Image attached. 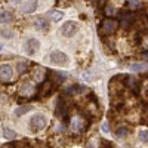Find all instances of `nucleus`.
Masks as SVG:
<instances>
[{
  "mask_svg": "<svg viewBox=\"0 0 148 148\" xmlns=\"http://www.w3.org/2000/svg\"><path fill=\"white\" fill-rule=\"evenodd\" d=\"M53 77H55L58 82H62V80L65 79V76H64V74H61V71H55V73H53Z\"/></svg>",
  "mask_w": 148,
  "mask_h": 148,
  "instance_id": "obj_24",
  "label": "nucleus"
},
{
  "mask_svg": "<svg viewBox=\"0 0 148 148\" xmlns=\"http://www.w3.org/2000/svg\"><path fill=\"white\" fill-rule=\"evenodd\" d=\"M125 80L127 83V88L132 89L135 95H138L139 93V83H138V80L133 79V77H125Z\"/></svg>",
  "mask_w": 148,
  "mask_h": 148,
  "instance_id": "obj_11",
  "label": "nucleus"
},
{
  "mask_svg": "<svg viewBox=\"0 0 148 148\" xmlns=\"http://www.w3.org/2000/svg\"><path fill=\"white\" fill-rule=\"evenodd\" d=\"M116 135H117V138H125V136H127V129L126 127H119Z\"/></svg>",
  "mask_w": 148,
  "mask_h": 148,
  "instance_id": "obj_21",
  "label": "nucleus"
},
{
  "mask_svg": "<svg viewBox=\"0 0 148 148\" xmlns=\"http://www.w3.org/2000/svg\"><path fill=\"white\" fill-rule=\"evenodd\" d=\"M101 147H104V148H113L108 141H102V142H101Z\"/></svg>",
  "mask_w": 148,
  "mask_h": 148,
  "instance_id": "obj_27",
  "label": "nucleus"
},
{
  "mask_svg": "<svg viewBox=\"0 0 148 148\" xmlns=\"http://www.w3.org/2000/svg\"><path fill=\"white\" fill-rule=\"evenodd\" d=\"M105 12H107V15H113V12H114V8H113V6H107Z\"/></svg>",
  "mask_w": 148,
  "mask_h": 148,
  "instance_id": "obj_26",
  "label": "nucleus"
},
{
  "mask_svg": "<svg viewBox=\"0 0 148 148\" xmlns=\"http://www.w3.org/2000/svg\"><path fill=\"white\" fill-rule=\"evenodd\" d=\"M21 2H22V0H9V3H10L12 6H18Z\"/></svg>",
  "mask_w": 148,
  "mask_h": 148,
  "instance_id": "obj_29",
  "label": "nucleus"
},
{
  "mask_svg": "<svg viewBox=\"0 0 148 148\" xmlns=\"http://www.w3.org/2000/svg\"><path fill=\"white\" fill-rule=\"evenodd\" d=\"M138 138H139L144 144H147V130H141V132H138Z\"/></svg>",
  "mask_w": 148,
  "mask_h": 148,
  "instance_id": "obj_23",
  "label": "nucleus"
},
{
  "mask_svg": "<svg viewBox=\"0 0 148 148\" xmlns=\"http://www.w3.org/2000/svg\"><path fill=\"white\" fill-rule=\"evenodd\" d=\"M0 49H2V46H0Z\"/></svg>",
  "mask_w": 148,
  "mask_h": 148,
  "instance_id": "obj_30",
  "label": "nucleus"
},
{
  "mask_svg": "<svg viewBox=\"0 0 148 148\" xmlns=\"http://www.w3.org/2000/svg\"><path fill=\"white\" fill-rule=\"evenodd\" d=\"M53 90V83L52 82H45L43 84H40L39 88H37V92H39V98H46L52 93Z\"/></svg>",
  "mask_w": 148,
  "mask_h": 148,
  "instance_id": "obj_6",
  "label": "nucleus"
},
{
  "mask_svg": "<svg viewBox=\"0 0 148 148\" xmlns=\"http://www.w3.org/2000/svg\"><path fill=\"white\" fill-rule=\"evenodd\" d=\"M82 127H83V119H80V117L73 119V123H71V129H73L74 132H77V130H80Z\"/></svg>",
  "mask_w": 148,
  "mask_h": 148,
  "instance_id": "obj_14",
  "label": "nucleus"
},
{
  "mask_svg": "<svg viewBox=\"0 0 148 148\" xmlns=\"http://www.w3.org/2000/svg\"><path fill=\"white\" fill-rule=\"evenodd\" d=\"M129 6H132V8H138V6H139V2H136V0H130Z\"/></svg>",
  "mask_w": 148,
  "mask_h": 148,
  "instance_id": "obj_28",
  "label": "nucleus"
},
{
  "mask_svg": "<svg viewBox=\"0 0 148 148\" xmlns=\"http://www.w3.org/2000/svg\"><path fill=\"white\" fill-rule=\"evenodd\" d=\"M83 92H86V88H83V86H71V88L67 90V93L68 95H71V93H83Z\"/></svg>",
  "mask_w": 148,
  "mask_h": 148,
  "instance_id": "obj_16",
  "label": "nucleus"
},
{
  "mask_svg": "<svg viewBox=\"0 0 148 148\" xmlns=\"http://www.w3.org/2000/svg\"><path fill=\"white\" fill-rule=\"evenodd\" d=\"M31 110H33V107L28 105V104L19 105L18 108H15V116H16V117H21V116H24V114H27L28 111H31Z\"/></svg>",
  "mask_w": 148,
  "mask_h": 148,
  "instance_id": "obj_12",
  "label": "nucleus"
},
{
  "mask_svg": "<svg viewBox=\"0 0 148 148\" xmlns=\"http://www.w3.org/2000/svg\"><path fill=\"white\" fill-rule=\"evenodd\" d=\"M34 27H36V30L46 33L49 30V22L45 18H37V19H34Z\"/></svg>",
  "mask_w": 148,
  "mask_h": 148,
  "instance_id": "obj_10",
  "label": "nucleus"
},
{
  "mask_svg": "<svg viewBox=\"0 0 148 148\" xmlns=\"http://www.w3.org/2000/svg\"><path fill=\"white\" fill-rule=\"evenodd\" d=\"M135 22V15L132 12L126 10V12H121V18H120V25L123 28H130Z\"/></svg>",
  "mask_w": 148,
  "mask_h": 148,
  "instance_id": "obj_4",
  "label": "nucleus"
},
{
  "mask_svg": "<svg viewBox=\"0 0 148 148\" xmlns=\"http://www.w3.org/2000/svg\"><path fill=\"white\" fill-rule=\"evenodd\" d=\"M31 90H33L31 83H22V86L19 88V93L21 95H31Z\"/></svg>",
  "mask_w": 148,
  "mask_h": 148,
  "instance_id": "obj_15",
  "label": "nucleus"
},
{
  "mask_svg": "<svg viewBox=\"0 0 148 148\" xmlns=\"http://www.w3.org/2000/svg\"><path fill=\"white\" fill-rule=\"evenodd\" d=\"M24 49H25V52L28 55H34L40 49V42L37 39H28L25 42V45H24Z\"/></svg>",
  "mask_w": 148,
  "mask_h": 148,
  "instance_id": "obj_5",
  "label": "nucleus"
},
{
  "mask_svg": "<svg viewBox=\"0 0 148 148\" xmlns=\"http://www.w3.org/2000/svg\"><path fill=\"white\" fill-rule=\"evenodd\" d=\"M49 15H51V18H52V21H61L62 19V16H64V14L62 12H59V10H51L49 12Z\"/></svg>",
  "mask_w": 148,
  "mask_h": 148,
  "instance_id": "obj_17",
  "label": "nucleus"
},
{
  "mask_svg": "<svg viewBox=\"0 0 148 148\" xmlns=\"http://www.w3.org/2000/svg\"><path fill=\"white\" fill-rule=\"evenodd\" d=\"M51 62L55 65H59V67H65V65H68V56L61 51H53L51 53Z\"/></svg>",
  "mask_w": 148,
  "mask_h": 148,
  "instance_id": "obj_3",
  "label": "nucleus"
},
{
  "mask_svg": "<svg viewBox=\"0 0 148 148\" xmlns=\"http://www.w3.org/2000/svg\"><path fill=\"white\" fill-rule=\"evenodd\" d=\"M16 68H18V73L22 74V73H25V70L28 68V64H27V62H24V61H19L18 65H16Z\"/></svg>",
  "mask_w": 148,
  "mask_h": 148,
  "instance_id": "obj_19",
  "label": "nucleus"
},
{
  "mask_svg": "<svg viewBox=\"0 0 148 148\" xmlns=\"http://www.w3.org/2000/svg\"><path fill=\"white\" fill-rule=\"evenodd\" d=\"M37 6H39V0H27L25 5L22 6V12L24 14H33V12L37 9Z\"/></svg>",
  "mask_w": 148,
  "mask_h": 148,
  "instance_id": "obj_9",
  "label": "nucleus"
},
{
  "mask_svg": "<svg viewBox=\"0 0 148 148\" xmlns=\"http://www.w3.org/2000/svg\"><path fill=\"white\" fill-rule=\"evenodd\" d=\"M43 71H45V70H43V68H40V67H39V68L36 70L34 79H36L37 82H42V80H43V77H45V73H43Z\"/></svg>",
  "mask_w": 148,
  "mask_h": 148,
  "instance_id": "obj_18",
  "label": "nucleus"
},
{
  "mask_svg": "<svg viewBox=\"0 0 148 148\" xmlns=\"http://www.w3.org/2000/svg\"><path fill=\"white\" fill-rule=\"evenodd\" d=\"M28 126H30V129H31L33 132H40V130L46 129V126H47V119H46V116H43V114H34V116H31V119H30Z\"/></svg>",
  "mask_w": 148,
  "mask_h": 148,
  "instance_id": "obj_1",
  "label": "nucleus"
},
{
  "mask_svg": "<svg viewBox=\"0 0 148 148\" xmlns=\"http://www.w3.org/2000/svg\"><path fill=\"white\" fill-rule=\"evenodd\" d=\"M59 31L64 37H73L79 31V24L76 21H67V22H64V25L61 27Z\"/></svg>",
  "mask_w": 148,
  "mask_h": 148,
  "instance_id": "obj_2",
  "label": "nucleus"
},
{
  "mask_svg": "<svg viewBox=\"0 0 148 148\" xmlns=\"http://www.w3.org/2000/svg\"><path fill=\"white\" fill-rule=\"evenodd\" d=\"M102 132H104V133H110V126H108V123H107V121L102 125Z\"/></svg>",
  "mask_w": 148,
  "mask_h": 148,
  "instance_id": "obj_25",
  "label": "nucleus"
},
{
  "mask_svg": "<svg viewBox=\"0 0 148 148\" xmlns=\"http://www.w3.org/2000/svg\"><path fill=\"white\" fill-rule=\"evenodd\" d=\"M12 21H14V15L10 12H2L0 14V22L2 24H10Z\"/></svg>",
  "mask_w": 148,
  "mask_h": 148,
  "instance_id": "obj_13",
  "label": "nucleus"
},
{
  "mask_svg": "<svg viewBox=\"0 0 148 148\" xmlns=\"http://www.w3.org/2000/svg\"><path fill=\"white\" fill-rule=\"evenodd\" d=\"M15 136H16V133L12 129H5V138L6 139H14Z\"/></svg>",
  "mask_w": 148,
  "mask_h": 148,
  "instance_id": "obj_22",
  "label": "nucleus"
},
{
  "mask_svg": "<svg viewBox=\"0 0 148 148\" xmlns=\"http://www.w3.org/2000/svg\"><path fill=\"white\" fill-rule=\"evenodd\" d=\"M102 25H104V31L107 34H113L117 30V27H119V22L114 21V19H105Z\"/></svg>",
  "mask_w": 148,
  "mask_h": 148,
  "instance_id": "obj_8",
  "label": "nucleus"
},
{
  "mask_svg": "<svg viewBox=\"0 0 148 148\" xmlns=\"http://www.w3.org/2000/svg\"><path fill=\"white\" fill-rule=\"evenodd\" d=\"M145 68H147V65L145 64H132L130 65V70L132 71H145Z\"/></svg>",
  "mask_w": 148,
  "mask_h": 148,
  "instance_id": "obj_20",
  "label": "nucleus"
},
{
  "mask_svg": "<svg viewBox=\"0 0 148 148\" xmlns=\"http://www.w3.org/2000/svg\"><path fill=\"white\" fill-rule=\"evenodd\" d=\"M12 77H14V70H12L10 65H8V64H2V65H0V79L8 82Z\"/></svg>",
  "mask_w": 148,
  "mask_h": 148,
  "instance_id": "obj_7",
  "label": "nucleus"
}]
</instances>
